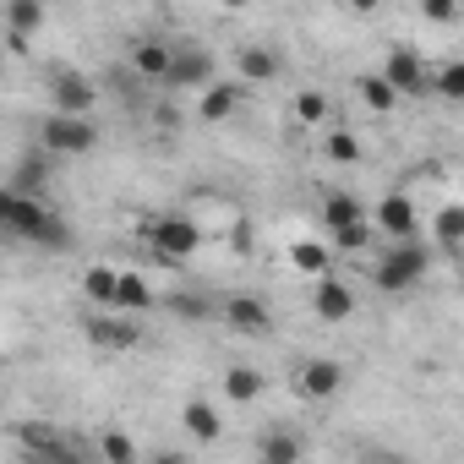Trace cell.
I'll list each match as a JSON object with an SVG mask.
<instances>
[{"mask_svg": "<svg viewBox=\"0 0 464 464\" xmlns=\"http://www.w3.org/2000/svg\"><path fill=\"white\" fill-rule=\"evenodd\" d=\"M39 142H44L50 159H82V153L99 148V126H93L88 115H66V110H55V115H44Z\"/></svg>", "mask_w": 464, "mask_h": 464, "instance_id": "obj_1", "label": "cell"}, {"mask_svg": "<svg viewBox=\"0 0 464 464\" xmlns=\"http://www.w3.org/2000/svg\"><path fill=\"white\" fill-rule=\"evenodd\" d=\"M426 268H431V257H426V246H415V236L410 241H393L382 252V263H377V290L404 295V290H415L426 279Z\"/></svg>", "mask_w": 464, "mask_h": 464, "instance_id": "obj_2", "label": "cell"}, {"mask_svg": "<svg viewBox=\"0 0 464 464\" xmlns=\"http://www.w3.org/2000/svg\"><path fill=\"white\" fill-rule=\"evenodd\" d=\"M148 252L159 257V263H186L197 246H202V229L186 218V213H164V218H153L148 224Z\"/></svg>", "mask_w": 464, "mask_h": 464, "instance_id": "obj_3", "label": "cell"}, {"mask_svg": "<svg viewBox=\"0 0 464 464\" xmlns=\"http://www.w3.org/2000/svg\"><path fill=\"white\" fill-rule=\"evenodd\" d=\"M44 218H50L44 197H28V191H6V197H0V224H6L17 241H34L44 229Z\"/></svg>", "mask_w": 464, "mask_h": 464, "instance_id": "obj_4", "label": "cell"}, {"mask_svg": "<svg viewBox=\"0 0 464 464\" xmlns=\"http://www.w3.org/2000/svg\"><path fill=\"white\" fill-rule=\"evenodd\" d=\"M50 110H66V115H88L93 110V82L72 66H50Z\"/></svg>", "mask_w": 464, "mask_h": 464, "instance_id": "obj_5", "label": "cell"}, {"mask_svg": "<svg viewBox=\"0 0 464 464\" xmlns=\"http://www.w3.org/2000/svg\"><path fill=\"white\" fill-rule=\"evenodd\" d=\"M339 388H344V366H339V361L317 355V361H301V366H295V393H301V399H334Z\"/></svg>", "mask_w": 464, "mask_h": 464, "instance_id": "obj_6", "label": "cell"}, {"mask_svg": "<svg viewBox=\"0 0 464 464\" xmlns=\"http://www.w3.org/2000/svg\"><path fill=\"white\" fill-rule=\"evenodd\" d=\"M382 77L399 88V93H420L426 82H431V66L410 50V44H399V50H388V61H382Z\"/></svg>", "mask_w": 464, "mask_h": 464, "instance_id": "obj_7", "label": "cell"}, {"mask_svg": "<svg viewBox=\"0 0 464 464\" xmlns=\"http://www.w3.org/2000/svg\"><path fill=\"white\" fill-rule=\"evenodd\" d=\"M224 323L246 334V339H268L274 334V312L257 301V295H236V301H224Z\"/></svg>", "mask_w": 464, "mask_h": 464, "instance_id": "obj_8", "label": "cell"}, {"mask_svg": "<svg viewBox=\"0 0 464 464\" xmlns=\"http://www.w3.org/2000/svg\"><path fill=\"white\" fill-rule=\"evenodd\" d=\"M169 88H208L213 82V55L208 50H197V44H186V50H175L169 55V77H164Z\"/></svg>", "mask_w": 464, "mask_h": 464, "instance_id": "obj_9", "label": "cell"}, {"mask_svg": "<svg viewBox=\"0 0 464 464\" xmlns=\"http://www.w3.org/2000/svg\"><path fill=\"white\" fill-rule=\"evenodd\" d=\"M142 328L131 323V312H115V317H88V344L99 350H137Z\"/></svg>", "mask_w": 464, "mask_h": 464, "instance_id": "obj_10", "label": "cell"}, {"mask_svg": "<svg viewBox=\"0 0 464 464\" xmlns=\"http://www.w3.org/2000/svg\"><path fill=\"white\" fill-rule=\"evenodd\" d=\"M312 306H317V317H323V323H344V317L355 312V290L323 274V279H317V290H312Z\"/></svg>", "mask_w": 464, "mask_h": 464, "instance_id": "obj_11", "label": "cell"}, {"mask_svg": "<svg viewBox=\"0 0 464 464\" xmlns=\"http://www.w3.org/2000/svg\"><path fill=\"white\" fill-rule=\"evenodd\" d=\"M6 28H12V50H23L44 28V0H12V6H6Z\"/></svg>", "mask_w": 464, "mask_h": 464, "instance_id": "obj_12", "label": "cell"}, {"mask_svg": "<svg viewBox=\"0 0 464 464\" xmlns=\"http://www.w3.org/2000/svg\"><path fill=\"white\" fill-rule=\"evenodd\" d=\"M377 224L388 229L393 241H410V236H415V202H410V197H382V202H377Z\"/></svg>", "mask_w": 464, "mask_h": 464, "instance_id": "obj_13", "label": "cell"}, {"mask_svg": "<svg viewBox=\"0 0 464 464\" xmlns=\"http://www.w3.org/2000/svg\"><path fill=\"white\" fill-rule=\"evenodd\" d=\"M180 426H186L197 442H218V431H224V420H218V410H213L208 399H191V404L180 410Z\"/></svg>", "mask_w": 464, "mask_h": 464, "instance_id": "obj_14", "label": "cell"}, {"mask_svg": "<svg viewBox=\"0 0 464 464\" xmlns=\"http://www.w3.org/2000/svg\"><path fill=\"white\" fill-rule=\"evenodd\" d=\"M236 110H241V93L229 88V82H208V88H202V104H197V115H202V121H213V126H218V121H229Z\"/></svg>", "mask_w": 464, "mask_h": 464, "instance_id": "obj_15", "label": "cell"}, {"mask_svg": "<svg viewBox=\"0 0 464 464\" xmlns=\"http://www.w3.org/2000/svg\"><path fill=\"white\" fill-rule=\"evenodd\" d=\"M224 393H229V404L263 399V372H257V366H229V372H224Z\"/></svg>", "mask_w": 464, "mask_h": 464, "instance_id": "obj_16", "label": "cell"}, {"mask_svg": "<svg viewBox=\"0 0 464 464\" xmlns=\"http://www.w3.org/2000/svg\"><path fill=\"white\" fill-rule=\"evenodd\" d=\"M236 66H241L246 82H274V77H279V55L263 50V44H246V50L236 55Z\"/></svg>", "mask_w": 464, "mask_h": 464, "instance_id": "obj_17", "label": "cell"}, {"mask_svg": "<svg viewBox=\"0 0 464 464\" xmlns=\"http://www.w3.org/2000/svg\"><path fill=\"white\" fill-rule=\"evenodd\" d=\"M169 55H175V50H164V44H137V50H131V72L148 77V82H164V77H169Z\"/></svg>", "mask_w": 464, "mask_h": 464, "instance_id": "obj_18", "label": "cell"}, {"mask_svg": "<svg viewBox=\"0 0 464 464\" xmlns=\"http://www.w3.org/2000/svg\"><path fill=\"white\" fill-rule=\"evenodd\" d=\"M323 218H328V229H344V224H361L366 208H361V197H350V191H328V197H323Z\"/></svg>", "mask_w": 464, "mask_h": 464, "instance_id": "obj_19", "label": "cell"}, {"mask_svg": "<svg viewBox=\"0 0 464 464\" xmlns=\"http://www.w3.org/2000/svg\"><path fill=\"white\" fill-rule=\"evenodd\" d=\"M355 88H361V99H366V110H372V115H388V110H393V99H399V88H393L382 72H366Z\"/></svg>", "mask_w": 464, "mask_h": 464, "instance_id": "obj_20", "label": "cell"}, {"mask_svg": "<svg viewBox=\"0 0 464 464\" xmlns=\"http://www.w3.org/2000/svg\"><path fill=\"white\" fill-rule=\"evenodd\" d=\"M44 186H50V159H39V153H28V159L17 164V175H12V191H28V197H44Z\"/></svg>", "mask_w": 464, "mask_h": 464, "instance_id": "obj_21", "label": "cell"}, {"mask_svg": "<svg viewBox=\"0 0 464 464\" xmlns=\"http://www.w3.org/2000/svg\"><path fill=\"white\" fill-rule=\"evenodd\" d=\"M148 306H153L148 279H142V274H121V285H115V312H148Z\"/></svg>", "mask_w": 464, "mask_h": 464, "instance_id": "obj_22", "label": "cell"}, {"mask_svg": "<svg viewBox=\"0 0 464 464\" xmlns=\"http://www.w3.org/2000/svg\"><path fill=\"white\" fill-rule=\"evenodd\" d=\"M257 453H263V464H295L306 448H301V437H290V431H268V437H257Z\"/></svg>", "mask_w": 464, "mask_h": 464, "instance_id": "obj_23", "label": "cell"}, {"mask_svg": "<svg viewBox=\"0 0 464 464\" xmlns=\"http://www.w3.org/2000/svg\"><path fill=\"white\" fill-rule=\"evenodd\" d=\"M115 285H121V268H88L82 274V295L93 306H115Z\"/></svg>", "mask_w": 464, "mask_h": 464, "instance_id": "obj_24", "label": "cell"}, {"mask_svg": "<svg viewBox=\"0 0 464 464\" xmlns=\"http://www.w3.org/2000/svg\"><path fill=\"white\" fill-rule=\"evenodd\" d=\"M437 246L464 252V208H459V202H448V208L437 213Z\"/></svg>", "mask_w": 464, "mask_h": 464, "instance_id": "obj_25", "label": "cell"}, {"mask_svg": "<svg viewBox=\"0 0 464 464\" xmlns=\"http://www.w3.org/2000/svg\"><path fill=\"white\" fill-rule=\"evenodd\" d=\"M34 246H44V252H72V224L50 208V218H44V229L34 236Z\"/></svg>", "mask_w": 464, "mask_h": 464, "instance_id": "obj_26", "label": "cell"}, {"mask_svg": "<svg viewBox=\"0 0 464 464\" xmlns=\"http://www.w3.org/2000/svg\"><path fill=\"white\" fill-rule=\"evenodd\" d=\"M290 263H295L301 274H317V279H323V274H328V246H317V241H295V246H290Z\"/></svg>", "mask_w": 464, "mask_h": 464, "instance_id": "obj_27", "label": "cell"}, {"mask_svg": "<svg viewBox=\"0 0 464 464\" xmlns=\"http://www.w3.org/2000/svg\"><path fill=\"white\" fill-rule=\"evenodd\" d=\"M431 88H437L442 99H453V104H464V61H448V66H437V77H431Z\"/></svg>", "mask_w": 464, "mask_h": 464, "instance_id": "obj_28", "label": "cell"}, {"mask_svg": "<svg viewBox=\"0 0 464 464\" xmlns=\"http://www.w3.org/2000/svg\"><path fill=\"white\" fill-rule=\"evenodd\" d=\"M99 453H104L110 464H137V442H131L126 431H104V442H99Z\"/></svg>", "mask_w": 464, "mask_h": 464, "instance_id": "obj_29", "label": "cell"}, {"mask_svg": "<svg viewBox=\"0 0 464 464\" xmlns=\"http://www.w3.org/2000/svg\"><path fill=\"white\" fill-rule=\"evenodd\" d=\"M169 312H175V317H186V323H202L213 306H208L202 295H191V290H175V295H169Z\"/></svg>", "mask_w": 464, "mask_h": 464, "instance_id": "obj_30", "label": "cell"}, {"mask_svg": "<svg viewBox=\"0 0 464 464\" xmlns=\"http://www.w3.org/2000/svg\"><path fill=\"white\" fill-rule=\"evenodd\" d=\"M334 246H339V252H361V246H372V224L361 218V224H344V229H334Z\"/></svg>", "mask_w": 464, "mask_h": 464, "instance_id": "obj_31", "label": "cell"}, {"mask_svg": "<svg viewBox=\"0 0 464 464\" xmlns=\"http://www.w3.org/2000/svg\"><path fill=\"white\" fill-rule=\"evenodd\" d=\"M328 159H334V164H361V137L334 131V137H328Z\"/></svg>", "mask_w": 464, "mask_h": 464, "instance_id": "obj_32", "label": "cell"}, {"mask_svg": "<svg viewBox=\"0 0 464 464\" xmlns=\"http://www.w3.org/2000/svg\"><path fill=\"white\" fill-rule=\"evenodd\" d=\"M323 115H328V99H323L317 88H306V93L295 99V121H306V126H312V121H323Z\"/></svg>", "mask_w": 464, "mask_h": 464, "instance_id": "obj_33", "label": "cell"}, {"mask_svg": "<svg viewBox=\"0 0 464 464\" xmlns=\"http://www.w3.org/2000/svg\"><path fill=\"white\" fill-rule=\"evenodd\" d=\"M420 17L426 23H453L459 17V0H420Z\"/></svg>", "mask_w": 464, "mask_h": 464, "instance_id": "obj_34", "label": "cell"}, {"mask_svg": "<svg viewBox=\"0 0 464 464\" xmlns=\"http://www.w3.org/2000/svg\"><path fill=\"white\" fill-rule=\"evenodd\" d=\"M382 0H350V12H377Z\"/></svg>", "mask_w": 464, "mask_h": 464, "instance_id": "obj_35", "label": "cell"}, {"mask_svg": "<svg viewBox=\"0 0 464 464\" xmlns=\"http://www.w3.org/2000/svg\"><path fill=\"white\" fill-rule=\"evenodd\" d=\"M218 6H224V12H246V6H252V0H218Z\"/></svg>", "mask_w": 464, "mask_h": 464, "instance_id": "obj_36", "label": "cell"}, {"mask_svg": "<svg viewBox=\"0 0 464 464\" xmlns=\"http://www.w3.org/2000/svg\"><path fill=\"white\" fill-rule=\"evenodd\" d=\"M459 6H464V0H459Z\"/></svg>", "mask_w": 464, "mask_h": 464, "instance_id": "obj_37", "label": "cell"}]
</instances>
